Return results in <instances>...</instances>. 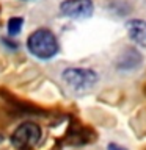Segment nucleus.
<instances>
[{
	"mask_svg": "<svg viewBox=\"0 0 146 150\" xmlns=\"http://www.w3.org/2000/svg\"><path fill=\"white\" fill-rule=\"evenodd\" d=\"M28 52L39 59H50L58 53V41L47 28H38L27 39Z\"/></svg>",
	"mask_w": 146,
	"mask_h": 150,
	"instance_id": "nucleus-1",
	"label": "nucleus"
},
{
	"mask_svg": "<svg viewBox=\"0 0 146 150\" xmlns=\"http://www.w3.org/2000/svg\"><path fill=\"white\" fill-rule=\"evenodd\" d=\"M94 5L91 0H63L60 11L71 19H87L93 14Z\"/></svg>",
	"mask_w": 146,
	"mask_h": 150,
	"instance_id": "nucleus-4",
	"label": "nucleus"
},
{
	"mask_svg": "<svg viewBox=\"0 0 146 150\" xmlns=\"http://www.w3.org/2000/svg\"><path fill=\"white\" fill-rule=\"evenodd\" d=\"M127 31L130 38L138 44H146V22L140 19H132L127 22Z\"/></svg>",
	"mask_w": 146,
	"mask_h": 150,
	"instance_id": "nucleus-5",
	"label": "nucleus"
},
{
	"mask_svg": "<svg viewBox=\"0 0 146 150\" xmlns=\"http://www.w3.org/2000/svg\"><path fill=\"white\" fill-rule=\"evenodd\" d=\"M39 139H41V128L39 125L33 124V122H24L11 134V142L17 150H30L38 144Z\"/></svg>",
	"mask_w": 146,
	"mask_h": 150,
	"instance_id": "nucleus-3",
	"label": "nucleus"
},
{
	"mask_svg": "<svg viewBox=\"0 0 146 150\" xmlns=\"http://www.w3.org/2000/svg\"><path fill=\"white\" fill-rule=\"evenodd\" d=\"M63 80L75 92H87L97 83V74L91 69L69 67L63 72Z\"/></svg>",
	"mask_w": 146,
	"mask_h": 150,
	"instance_id": "nucleus-2",
	"label": "nucleus"
},
{
	"mask_svg": "<svg viewBox=\"0 0 146 150\" xmlns=\"http://www.w3.org/2000/svg\"><path fill=\"white\" fill-rule=\"evenodd\" d=\"M24 2H28V0H24Z\"/></svg>",
	"mask_w": 146,
	"mask_h": 150,
	"instance_id": "nucleus-8",
	"label": "nucleus"
},
{
	"mask_svg": "<svg viewBox=\"0 0 146 150\" xmlns=\"http://www.w3.org/2000/svg\"><path fill=\"white\" fill-rule=\"evenodd\" d=\"M108 150H126V149H122L116 144H108Z\"/></svg>",
	"mask_w": 146,
	"mask_h": 150,
	"instance_id": "nucleus-7",
	"label": "nucleus"
},
{
	"mask_svg": "<svg viewBox=\"0 0 146 150\" xmlns=\"http://www.w3.org/2000/svg\"><path fill=\"white\" fill-rule=\"evenodd\" d=\"M24 19L22 17H11L8 21V35L9 36H17L22 30Z\"/></svg>",
	"mask_w": 146,
	"mask_h": 150,
	"instance_id": "nucleus-6",
	"label": "nucleus"
}]
</instances>
